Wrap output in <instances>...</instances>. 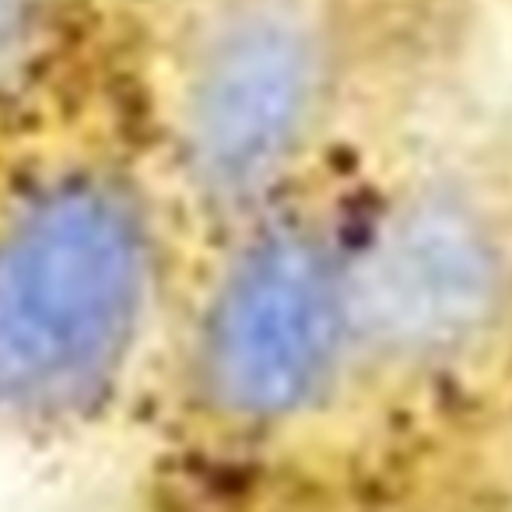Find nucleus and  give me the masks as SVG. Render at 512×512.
<instances>
[{"mask_svg":"<svg viewBox=\"0 0 512 512\" xmlns=\"http://www.w3.org/2000/svg\"><path fill=\"white\" fill-rule=\"evenodd\" d=\"M148 228L109 179L50 186L0 232V404L85 400L130 351L148 295Z\"/></svg>","mask_w":512,"mask_h":512,"instance_id":"obj_1","label":"nucleus"},{"mask_svg":"<svg viewBox=\"0 0 512 512\" xmlns=\"http://www.w3.org/2000/svg\"><path fill=\"white\" fill-rule=\"evenodd\" d=\"M351 316V281L323 235L274 225L228 267L204 330L200 383L235 418L299 411L337 358Z\"/></svg>","mask_w":512,"mask_h":512,"instance_id":"obj_2","label":"nucleus"},{"mask_svg":"<svg viewBox=\"0 0 512 512\" xmlns=\"http://www.w3.org/2000/svg\"><path fill=\"white\" fill-rule=\"evenodd\" d=\"M502 249L488 221L456 197H421L390 221L362 278L351 316L397 351L460 348L495 316Z\"/></svg>","mask_w":512,"mask_h":512,"instance_id":"obj_3","label":"nucleus"},{"mask_svg":"<svg viewBox=\"0 0 512 512\" xmlns=\"http://www.w3.org/2000/svg\"><path fill=\"white\" fill-rule=\"evenodd\" d=\"M309 39L285 18H249L204 57L186 106V148L211 190L246 193L295 151L313 109Z\"/></svg>","mask_w":512,"mask_h":512,"instance_id":"obj_4","label":"nucleus"},{"mask_svg":"<svg viewBox=\"0 0 512 512\" xmlns=\"http://www.w3.org/2000/svg\"><path fill=\"white\" fill-rule=\"evenodd\" d=\"M32 0H0V50L11 46L29 25Z\"/></svg>","mask_w":512,"mask_h":512,"instance_id":"obj_5","label":"nucleus"}]
</instances>
